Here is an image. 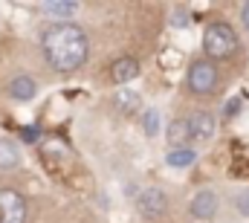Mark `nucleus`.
Segmentation results:
<instances>
[{"label":"nucleus","instance_id":"obj_16","mask_svg":"<svg viewBox=\"0 0 249 223\" xmlns=\"http://www.w3.org/2000/svg\"><path fill=\"white\" fill-rule=\"evenodd\" d=\"M235 206H238V215L249 218V188L238 191V197H235Z\"/></svg>","mask_w":249,"mask_h":223},{"label":"nucleus","instance_id":"obj_2","mask_svg":"<svg viewBox=\"0 0 249 223\" xmlns=\"http://www.w3.org/2000/svg\"><path fill=\"white\" fill-rule=\"evenodd\" d=\"M238 50V32L223 23V20H214L203 29V53L209 58H229L235 56Z\"/></svg>","mask_w":249,"mask_h":223},{"label":"nucleus","instance_id":"obj_15","mask_svg":"<svg viewBox=\"0 0 249 223\" xmlns=\"http://www.w3.org/2000/svg\"><path fill=\"white\" fill-rule=\"evenodd\" d=\"M145 133L160 136V111H145Z\"/></svg>","mask_w":249,"mask_h":223},{"label":"nucleus","instance_id":"obj_12","mask_svg":"<svg viewBox=\"0 0 249 223\" xmlns=\"http://www.w3.org/2000/svg\"><path fill=\"white\" fill-rule=\"evenodd\" d=\"M20 166V148L12 139H0V171H12Z\"/></svg>","mask_w":249,"mask_h":223},{"label":"nucleus","instance_id":"obj_14","mask_svg":"<svg viewBox=\"0 0 249 223\" xmlns=\"http://www.w3.org/2000/svg\"><path fill=\"white\" fill-rule=\"evenodd\" d=\"M41 9L47 15H55V18H70V15H75L78 3H72V0H47Z\"/></svg>","mask_w":249,"mask_h":223},{"label":"nucleus","instance_id":"obj_4","mask_svg":"<svg viewBox=\"0 0 249 223\" xmlns=\"http://www.w3.org/2000/svg\"><path fill=\"white\" fill-rule=\"evenodd\" d=\"M136 209H139V215H142V218L157 221V218H162V215H165V209H168V194H165L162 188L151 186V188H145V191L136 197Z\"/></svg>","mask_w":249,"mask_h":223},{"label":"nucleus","instance_id":"obj_18","mask_svg":"<svg viewBox=\"0 0 249 223\" xmlns=\"http://www.w3.org/2000/svg\"><path fill=\"white\" fill-rule=\"evenodd\" d=\"M238 105H241L238 99H235V102H226V108H223V113H226V119H229V116H235V111H238Z\"/></svg>","mask_w":249,"mask_h":223},{"label":"nucleus","instance_id":"obj_9","mask_svg":"<svg viewBox=\"0 0 249 223\" xmlns=\"http://www.w3.org/2000/svg\"><path fill=\"white\" fill-rule=\"evenodd\" d=\"M6 90H9V99H15V102H32L35 93H38V84H35V78H29V75H18V78L9 81Z\"/></svg>","mask_w":249,"mask_h":223},{"label":"nucleus","instance_id":"obj_10","mask_svg":"<svg viewBox=\"0 0 249 223\" xmlns=\"http://www.w3.org/2000/svg\"><path fill=\"white\" fill-rule=\"evenodd\" d=\"M113 108L122 113V116H133V113L142 108V96L136 90H127V87L124 90H116L113 93Z\"/></svg>","mask_w":249,"mask_h":223},{"label":"nucleus","instance_id":"obj_1","mask_svg":"<svg viewBox=\"0 0 249 223\" xmlns=\"http://www.w3.org/2000/svg\"><path fill=\"white\" fill-rule=\"evenodd\" d=\"M41 47H44V58L53 70L58 73H72L78 70L87 53H90V41H87V32L75 23H53L44 38H41Z\"/></svg>","mask_w":249,"mask_h":223},{"label":"nucleus","instance_id":"obj_6","mask_svg":"<svg viewBox=\"0 0 249 223\" xmlns=\"http://www.w3.org/2000/svg\"><path fill=\"white\" fill-rule=\"evenodd\" d=\"M188 212H191V218H197V221H212V218L217 215V194H214L212 188H200V191L191 197Z\"/></svg>","mask_w":249,"mask_h":223},{"label":"nucleus","instance_id":"obj_5","mask_svg":"<svg viewBox=\"0 0 249 223\" xmlns=\"http://www.w3.org/2000/svg\"><path fill=\"white\" fill-rule=\"evenodd\" d=\"M0 223H26V200L15 188H0Z\"/></svg>","mask_w":249,"mask_h":223},{"label":"nucleus","instance_id":"obj_8","mask_svg":"<svg viewBox=\"0 0 249 223\" xmlns=\"http://www.w3.org/2000/svg\"><path fill=\"white\" fill-rule=\"evenodd\" d=\"M191 139H200V142H206V139H212L214 136V130H217V122H214V116L206 111L194 113L191 119Z\"/></svg>","mask_w":249,"mask_h":223},{"label":"nucleus","instance_id":"obj_3","mask_svg":"<svg viewBox=\"0 0 249 223\" xmlns=\"http://www.w3.org/2000/svg\"><path fill=\"white\" fill-rule=\"evenodd\" d=\"M217 67L206 58H197L191 67H188V90L197 93V96H206L217 87Z\"/></svg>","mask_w":249,"mask_h":223},{"label":"nucleus","instance_id":"obj_11","mask_svg":"<svg viewBox=\"0 0 249 223\" xmlns=\"http://www.w3.org/2000/svg\"><path fill=\"white\" fill-rule=\"evenodd\" d=\"M165 139L174 145V148H183L188 139H191V122L188 119H174L165 130Z\"/></svg>","mask_w":249,"mask_h":223},{"label":"nucleus","instance_id":"obj_17","mask_svg":"<svg viewBox=\"0 0 249 223\" xmlns=\"http://www.w3.org/2000/svg\"><path fill=\"white\" fill-rule=\"evenodd\" d=\"M38 136H41L38 128H20V139L23 142H38Z\"/></svg>","mask_w":249,"mask_h":223},{"label":"nucleus","instance_id":"obj_19","mask_svg":"<svg viewBox=\"0 0 249 223\" xmlns=\"http://www.w3.org/2000/svg\"><path fill=\"white\" fill-rule=\"evenodd\" d=\"M174 26H188V15H174Z\"/></svg>","mask_w":249,"mask_h":223},{"label":"nucleus","instance_id":"obj_20","mask_svg":"<svg viewBox=\"0 0 249 223\" xmlns=\"http://www.w3.org/2000/svg\"><path fill=\"white\" fill-rule=\"evenodd\" d=\"M241 20H244V26L249 29V3H244V9H241Z\"/></svg>","mask_w":249,"mask_h":223},{"label":"nucleus","instance_id":"obj_7","mask_svg":"<svg viewBox=\"0 0 249 223\" xmlns=\"http://www.w3.org/2000/svg\"><path fill=\"white\" fill-rule=\"evenodd\" d=\"M139 75V61L130 56H122L113 61V67H110V78H113V84H127V81H133Z\"/></svg>","mask_w":249,"mask_h":223},{"label":"nucleus","instance_id":"obj_13","mask_svg":"<svg viewBox=\"0 0 249 223\" xmlns=\"http://www.w3.org/2000/svg\"><path fill=\"white\" fill-rule=\"evenodd\" d=\"M194 160H197V154H194L191 148H171V151L165 154V163L171 168H191Z\"/></svg>","mask_w":249,"mask_h":223}]
</instances>
